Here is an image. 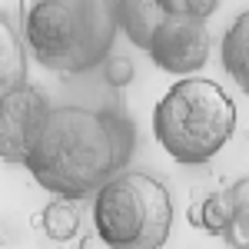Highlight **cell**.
I'll list each match as a JSON object with an SVG mask.
<instances>
[{
    "label": "cell",
    "instance_id": "6da1fadb",
    "mask_svg": "<svg viewBox=\"0 0 249 249\" xmlns=\"http://www.w3.org/2000/svg\"><path fill=\"white\" fill-rule=\"evenodd\" d=\"M133 153V123L113 110L57 107L47 110L43 126L27 153V170L37 186L60 199L93 196L107 179L126 166Z\"/></svg>",
    "mask_w": 249,
    "mask_h": 249
},
{
    "label": "cell",
    "instance_id": "7a4b0ae2",
    "mask_svg": "<svg viewBox=\"0 0 249 249\" xmlns=\"http://www.w3.org/2000/svg\"><path fill=\"white\" fill-rule=\"evenodd\" d=\"M116 30V0H20L23 50L63 77L100 67L113 50Z\"/></svg>",
    "mask_w": 249,
    "mask_h": 249
},
{
    "label": "cell",
    "instance_id": "3957f363",
    "mask_svg": "<svg viewBox=\"0 0 249 249\" xmlns=\"http://www.w3.org/2000/svg\"><path fill=\"white\" fill-rule=\"evenodd\" d=\"M236 130V103L213 80L183 77L153 110L156 143L183 166L210 163Z\"/></svg>",
    "mask_w": 249,
    "mask_h": 249
},
{
    "label": "cell",
    "instance_id": "277c9868",
    "mask_svg": "<svg viewBox=\"0 0 249 249\" xmlns=\"http://www.w3.org/2000/svg\"><path fill=\"white\" fill-rule=\"evenodd\" d=\"M170 230V190L150 173H116L93 193V232L110 249H160Z\"/></svg>",
    "mask_w": 249,
    "mask_h": 249
},
{
    "label": "cell",
    "instance_id": "5b68a950",
    "mask_svg": "<svg viewBox=\"0 0 249 249\" xmlns=\"http://www.w3.org/2000/svg\"><path fill=\"white\" fill-rule=\"evenodd\" d=\"M146 53L166 73H176V77L196 73L199 67H206V57H210V30H206V20L166 14V17L156 23L153 37L146 43Z\"/></svg>",
    "mask_w": 249,
    "mask_h": 249
},
{
    "label": "cell",
    "instance_id": "8992f818",
    "mask_svg": "<svg viewBox=\"0 0 249 249\" xmlns=\"http://www.w3.org/2000/svg\"><path fill=\"white\" fill-rule=\"evenodd\" d=\"M47 96L34 87H20L7 100H0V160L7 163H27V153L37 140L43 116H47Z\"/></svg>",
    "mask_w": 249,
    "mask_h": 249
},
{
    "label": "cell",
    "instance_id": "52a82bcc",
    "mask_svg": "<svg viewBox=\"0 0 249 249\" xmlns=\"http://www.w3.org/2000/svg\"><path fill=\"white\" fill-rule=\"evenodd\" d=\"M27 83V50L14 20L0 10V100Z\"/></svg>",
    "mask_w": 249,
    "mask_h": 249
},
{
    "label": "cell",
    "instance_id": "ba28073f",
    "mask_svg": "<svg viewBox=\"0 0 249 249\" xmlns=\"http://www.w3.org/2000/svg\"><path fill=\"white\" fill-rule=\"evenodd\" d=\"M166 17L156 0H116V27L133 47L146 50L156 23Z\"/></svg>",
    "mask_w": 249,
    "mask_h": 249
},
{
    "label": "cell",
    "instance_id": "9c48e42d",
    "mask_svg": "<svg viewBox=\"0 0 249 249\" xmlns=\"http://www.w3.org/2000/svg\"><path fill=\"white\" fill-rule=\"evenodd\" d=\"M223 70L249 96V10L232 20L223 37Z\"/></svg>",
    "mask_w": 249,
    "mask_h": 249
},
{
    "label": "cell",
    "instance_id": "30bf717a",
    "mask_svg": "<svg viewBox=\"0 0 249 249\" xmlns=\"http://www.w3.org/2000/svg\"><path fill=\"white\" fill-rule=\"evenodd\" d=\"M40 226L53 243H70L80 232V213L73 206V199H53L40 213Z\"/></svg>",
    "mask_w": 249,
    "mask_h": 249
},
{
    "label": "cell",
    "instance_id": "8fae6325",
    "mask_svg": "<svg viewBox=\"0 0 249 249\" xmlns=\"http://www.w3.org/2000/svg\"><path fill=\"white\" fill-rule=\"evenodd\" d=\"M230 213H232V196L226 193H213L206 196L199 206H190V223L199 226V230L213 232V236H223L226 226H230Z\"/></svg>",
    "mask_w": 249,
    "mask_h": 249
},
{
    "label": "cell",
    "instance_id": "7c38bea8",
    "mask_svg": "<svg viewBox=\"0 0 249 249\" xmlns=\"http://www.w3.org/2000/svg\"><path fill=\"white\" fill-rule=\"evenodd\" d=\"M230 196L232 213L223 239L230 243V249H249V176H243L236 186H230Z\"/></svg>",
    "mask_w": 249,
    "mask_h": 249
},
{
    "label": "cell",
    "instance_id": "4fadbf2b",
    "mask_svg": "<svg viewBox=\"0 0 249 249\" xmlns=\"http://www.w3.org/2000/svg\"><path fill=\"white\" fill-rule=\"evenodd\" d=\"M163 14H176V17H196L206 20L219 7V0H156Z\"/></svg>",
    "mask_w": 249,
    "mask_h": 249
},
{
    "label": "cell",
    "instance_id": "5bb4252c",
    "mask_svg": "<svg viewBox=\"0 0 249 249\" xmlns=\"http://www.w3.org/2000/svg\"><path fill=\"white\" fill-rule=\"evenodd\" d=\"M103 63H107V83H110V87L120 90V87H126V83L133 80V63H130L126 57L116 53V57H107Z\"/></svg>",
    "mask_w": 249,
    "mask_h": 249
},
{
    "label": "cell",
    "instance_id": "9a60e30c",
    "mask_svg": "<svg viewBox=\"0 0 249 249\" xmlns=\"http://www.w3.org/2000/svg\"><path fill=\"white\" fill-rule=\"evenodd\" d=\"M80 249H110V246L93 232V236H83V239H80Z\"/></svg>",
    "mask_w": 249,
    "mask_h": 249
}]
</instances>
